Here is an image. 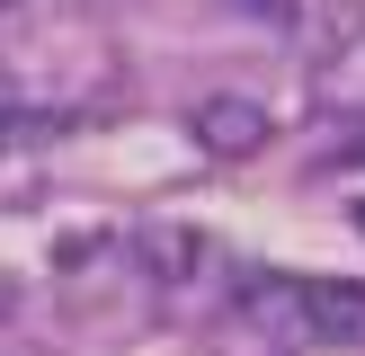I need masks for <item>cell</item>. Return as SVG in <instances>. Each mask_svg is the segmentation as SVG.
<instances>
[{
  "label": "cell",
  "instance_id": "cell-1",
  "mask_svg": "<svg viewBox=\"0 0 365 356\" xmlns=\"http://www.w3.org/2000/svg\"><path fill=\"white\" fill-rule=\"evenodd\" d=\"M285 320L321 347L365 356V285H348V276H285Z\"/></svg>",
  "mask_w": 365,
  "mask_h": 356
},
{
  "label": "cell",
  "instance_id": "cell-2",
  "mask_svg": "<svg viewBox=\"0 0 365 356\" xmlns=\"http://www.w3.org/2000/svg\"><path fill=\"white\" fill-rule=\"evenodd\" d=\"M187 134L205 142L214 160H250V152L267 142V107H259V98H232V89H214V98L187 107Z\"/></svg>",
  "mask_w": 365,
  "mask_h": 356
},
{
  "label": "cell",
  "instance_id": "cell-3",
  "mask_svg": "<svg viewBox=\"0 0 365 356\" xmlns=\"http://www.w3.org/2000/svg\"><path fill=\"white\" fill-rule=\"evenodd\" d=\"M205 258H214L205 231H187V223H143V231H134V267H143V285H170V294H178V285L205 276Z\"/></svg>",
  "mask_w": 365,
  "mask_h": 356
},
{
  "label": "cell",
  "instance_id": "cell-4",
  "mask_svg": "<svg viewBox=\"0 0 365 356\" xmlns=\"http://www.w3.org/2000/svg\"><path fill=\"white\" fill-rule=\"evenodd\" d=\"M36 142H63V116H45V107H0V152H36Z\"/></svg>",
  "mask_w": 365,
  "mask_h": 356
},
{
  "label": "cell",
  "instance_id": "cell-5",
  "mask_svg": "<svg viewBox=\"0 0 365 356\" xmlns=\"http://www.w3.org/2000/svg\"><path fill=\"white\" fill-rule=\"evenodd\" d=\"M241 9L259 18V27H294V18H303V0H241Z\"/></svg>",
  "mask_w": 365,
  "mask_h": 356
},
{
  "label": "cell",
  "instance_id": "cell-6",
  "mask_svg": "<svg viewBox=\"0 0 365 356\" xmlns=\"http://www.w3.org/2000/svg\"><path fill=\"white\" fill-rule=\"evenodd\" d=\"M0 9H18V0H0Z\"/></svg>",
  "mask_w": 365,
  "mask_h": 356
}]
</instances>
